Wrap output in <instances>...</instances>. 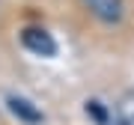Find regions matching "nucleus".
Returning <instances> with one entry per match:
<instances>
[{
    "instance_id": "obj_1",
    "label": "nucleus",
    "mask_w": 134,
    "mask_h": 125,
    "mask_svg": "<svg viewBox=\"0 0 134 125\" xmlns=\"http://www.w3.org/2000/svg\"><path fill=\"white\" fill-rule=\"evenodd\" d=\"M21 42H24L27 51L39 54V57H54V54H57V42H54L51 33L42 30V27H27L24 33H21Z\"/></svg>"
},
{
    "instance_id": "obj_2",
    "label": "nucleus",
    "mask_w": 134,
    "mask_h": 125,
    "mask_svg": "<svg viewBox=\"0 0 134 125\" xmlns=\"http://www.w3.org/2000/svg\"><path fill=\"white\" fill-rule=\"evenodd\" d=\"M81 3L96 15L98 21H104V24H116V21L122 18V0H81Z\"/></svg>"
},
{
    "instance_id": "obj_3",
    "label": "nucleus",
    "mask_w": 134,
    "mask_h": 125,
    "mask_svg": "<svg viewBox=\"0 0 134 125\" xmlns=\"http://www.w3.org/2000/svg\"><path fill=\"white\" fill-rule=\"evenodd\" d=\"M9 110L18 116V119H24V122H30V125H36V122H42V110L39 107H33L27 98H18V95H9Z\"/></svg>"
},
{
    "instance_id": "obj_4",
    "label": "nucleus",
    "mask_w": 134,
    "mask_h": 125,
    "mask_svg": "<svg viewBox=\"0 0 134 125\" xmlns=\"http://www.w3.org/2000/svg\"><path fill=\"white\" fill-rule=\"evenodd\" d=\"M86 113H90L92 119H98V122H107V113H104V107H101L98 101H86Z\"/></svg>"
}]
</instances>
